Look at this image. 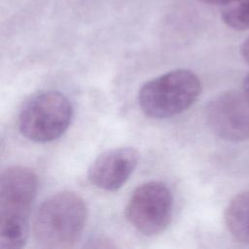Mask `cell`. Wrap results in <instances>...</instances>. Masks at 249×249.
Here are the masks:
<instances>
[{"instance_id":"cell-1","label":"cell","mask_w":249,"mask_h":249,"mask_svg":"<svg viewBox=\"0 0 249 249\" xmlns=\"http://www.w3.org/2000/svg\"><path fill=\"white\" fill-rule=\"evenodd\" d=\"M35 173L21 165L3 171L0 178V249H19L26 243L37 194Z\"/></svg>"},{"instance_id":"cell-2","label":"cell","mask_w":249,"mask_h":249,"mask_svg":"<svg viewBox=\"0 0 249 249\" xmlns=\"http://www.w3.org/2000/svg\"><path fill=\"white\" fill-rule=\"evenodd\" d=\"M86 221L84 199L70 191L59 192L39 206L33 220V236L42 248H70L81 238Z\"/></svg>"},{"instance_id":"cell-3","label":"cell","mask_w":249,"mask_h":249,"mask_svg":"<svg viewBox=\"0 0 249 249\" xmlns=\"http://www.w3.org/2000/svg\"><path fill=\"white\" fill-rule=\"evenodd\" d=\"M200 90L201 84L195 73L176 69L146 82L139 90L138 103L150 118H170L191 107Z\"/></svg>"},{"instance_id":"cell-4","label":"cell","mask_w":249,"mask_h":249,"mask_svg":"<svg viewBox=\"0 0 249 249\" xmlns=\"http://www.w3.org/2000/svg\"><path fill=\"white\" fill-rule=\"evenodd\" d=\"M71 118L72 107L66 96L55 90H43L23 104L18 115V128L30 141L51 142L66 131Z\"/></svg>"},{"instance_id":"cell-5","label":"cell","mask_w":249,"mask_h":249,"mask_svg":"<svg viewBox=\"0 0 249 249\" xmlns=\"http://www.w3.org/2000/svg\"><path fill=\"white\" fill-rule=\"evenodd\" d=\"M173 197L162 182L149 181L138 186L125 207V216L139 232L151 236L162 232L169 225Z\"/></svg>"},{"instance_id":"cell-6","label":"cell","mask_w":249,"mask_h":249,"mask_svg":"<svg viewBox=\"0 0 249 249\" xmlns=\"http://www.w3.org/2000/svg\"><path fill=\"white\" fill-rule=\"evenodd\" d=\"M205 119L212 132L224 140H249V95L243 89L219 93L207 103Z\"/></svg>"},{"instance_id":"cell-7","label":"cell","mask_w":249,"mask_h":249,"mask_svg":"<svg viewBox=\"0 0 249 249\" xmlns=\"http://www.w3.org/2000/svg\"><path fill=\"white\" fill-rule=\"evenodd\" d=\"M139 160L131 147H118L100 154L88 170L89 182L98 189L114 192L122 188L133 173Z\"/></svg>"},{"instance_id":"cell-8","label":"cell","mask_w":249,"mask_h":249,"mask_svg":"<svg viewBox=\"0 0 249 249\" xmlns=\"http://www.w3.org/2000/svg\"><path fill=\"white\" fill-rule=\"evenodd\" d=\"M225 224L237 241L249 244V191L235 195L225 210Z\"/></svg>"},{"instance_id":"cell-9","label":"cell","mask_w":249,"mask_h":249,"mask_svg":"<svg viewBox=\"0 0 249 249\" xmlns=\"http://www.w3.org/2000/svg\"><path fill=\"white\" fill-rule=\"evenodd\" d=\"M221 18L226 25L234 30L249 29V0H237L227 5Z\"/></svg>"},{"instance_id":"cell-10","label":"cell","mask_w":249,"mask_h":249,"mask_svg":"<svg viewBox=\"0 0 249 249\" xmlns=\"http://www.w3.org/2000/svg\"><path fill=\"white\" fill-rule=\"evenodd\" d=\"M240 53L244 61L249 64V37L242 43L240 48Z\"/></svg>"},{"instance_id":"cell-11","label":"cell","mask_w":249,"mask_h":249,"mask_svg":"<svg viewBox=\"0 0 249 249\" xmlns=\"http://www.w3.org/2000/svg\"><path fill=\"white\" fill-rule=\"evenodd\" d=\"M202 3L208 4V5H230L237 0H198Z\"/></svg>"},{"instance_id":"cell-12","label":"cell","mask_w":249,"mask_h":249,"mask_svg":"<svg viewBox=\"0 0 249 249\" xmlns=\"http://www.w3.org/2000/svg\"><path fill=\"white\" fill-rule=\"evenodd\" d=\"M242 89L249 95V74L244 78V81L242 84Z\"/></svg>"}]
</instances>
